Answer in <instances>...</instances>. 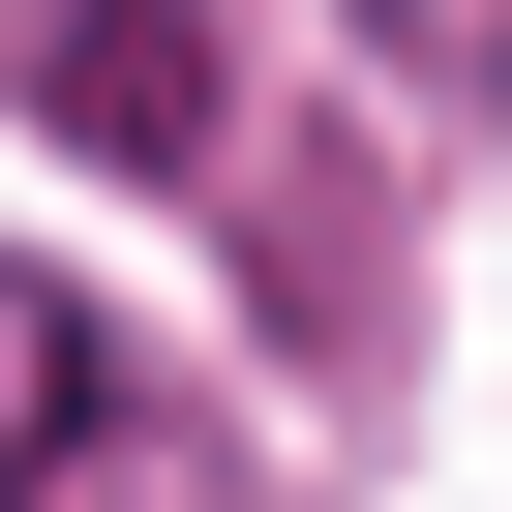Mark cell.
Here are the masks:
<instances>
[{"mask_svg": "<svg viewBox=\"0 0 512 512\" xmlns=\"http://www.w3.org/2000/svg\"><path fill=\"white\" fill-rule=\"evenodd\" d=\"M91 422H121V332H91L61 272H0V482H61Z\"/></svg>", "mask_w": 512, "mask_h": 512, "instance_id": "7a4b0ae2", "label": "cell"}, {"mask_svg": "<svg viewBox=\"0 0 512 512\" xmlns=\"http://www.w3.org/2000/svg\"><path fill=\"white\" fill-rule=\"evenodd\" d=\"M31 121L121 151V181H181L211 151V31H151V0H121V31H31Z\"/></svg>", "mask_w": 512, "mask_h": 512, "instance_id": "6da1fadb", "label": "cell"}, {"mask_svg": "<svg viewBox=\"0 0 512 512\" xmlns=\"http://www.w3.org/2000/svg\"><path fill=\"white\" fill-rule=\"evenodd\" d=\"M0 512H241V422H211V392H121L61 482H0Z\"/></svg>", "mask_w": 512, "mask_h": 512, "instance_id": "3957f363", "label": "cell"}]
</instances>
